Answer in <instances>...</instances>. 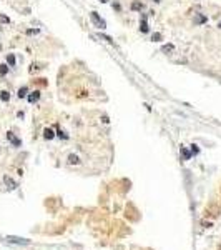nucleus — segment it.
Instances as JSON below:
<instances>
[{"label":"nucleus","instance_id":"obj_1","mask_svg":"<svg viewBox=\"0 0 221 250\" xmlns=\"http://www.w3.org/2000/svg\"><path fill=\"white\" fill-rule=\"evenodd\" d=\"M90 18H92L93 25H95L96 29H101V30H103V29H106V22H105L103 18H101L96 12H92V13H90Z\"/></svg>","mask_w":221,"mask_h":250},{"label":"nucleus","instance_id":"obj_2","mask_svg":"<svg viewBox=\"0 0 221 250\" xmlns=\"http://www.w3.org/2000/svg\"><path fill=\"white\" fill-rule=\"evenodd\" d=\"M140 30H141V34H148L150 32V27L146 23V15H141V20H140Z\"/></svg>","mask_w":221,"mask_h":250},{"label":"nucleus","instance_id":"obj_3","mask_svg":"<svg viewBox=\"0 0 221 250\" xmlns=\"http://www.w3.org/2000/svg\"><path fill=\"white\" fill-rule=\"evenodd\" d=\"M208 22V17L206 15H201V13H198L195 17V25H203V23H206Z\"/></svg>","mask_w":221,"mask_h":250},{"label":"nucleus","instance_id":"obj_4","mask_svg":"<svg viewBox=\"0 0 221 250\" xmlns=\"http://www.w3.org/2000/svg\"><path fill=\"white\" fill-rule=\"evenodd\" d=\"M7 139H9V140H10V142H12V144H13V145H15V147H20V140H18V139H17V137L13 135L12 132H9V133H7Z\"/></svg>","mask_w":221,"mask_h":250},{"label":"nucleus","instance_id":"obj_5","mask_svg":"<svg viewBox=\"0 0 221 250\" xmlns=\"http://www.w3.org/2000/svg\"><path fill=\"white\" fill-rule=\"evenodd\" d=\"M38 98H40V92H38V90H35V92H32V93L28 95V102H30V103H35Z\"/></svg>","mask_w":221,"mask_h":250},{"label":"nucleus","instance_id":"obj_6","mask_svg":"<svg viewBox=\"0 0 221 250\" xmlns=\"http://www.w3.org/2000/svg\"><path fill=\"white\" fill-rule=\"evenodd\" d=\"M131 10H135V12H141V10H143V4H141V2H131Z\"/></svg>","mask_w":221,"mask_h":250},{"label":"nucleus","instance_id":"obj_7","mask_svg":"<svg viewBox=\"0 0 221 250\" xmlns=\"http://www.w3.org/2000/svg\"><path fill=\"white\" fill-rule=\"evenodd\" d=\"M43 135H45V139L52 140V139H53V130H52V128H45V132H43Z\"/></svg>","mask_w":221,"mask_h":250},{"label":"nucleus","instance_id":"obj_8","mask_svg":"<svg viewBox=\"0 0 221 250\" xmlns=\"http://www.w3.org/2000/svg\"><path fill=\"white\" fill-rule=\"evenodd\" d=\"M0 98H2L4 102H9V100H10V93L4 90V92H0Z\"/></svg>","mask_w":221,"mask_h":250},{"label":"nucleus","instance_id":"obj_9","mask_svg":"<svg viewBox=\"0 0 221 250\" xmlns=\"http://www.w3.org/2000/svg\"><path fill=\"white\" fill-rule=\"evenodd\" d=\"M175 50V47L171 45V43H168V45H163L161 47V52H165V54H166V52H173Z\"/></svg>","mask_w":221,"mask_h":250},{"label":"nucleus","instance_id":"obj_10","mask_svg":"<svg viewBox=\"0 0 221 250\" xmlns=\"http://www.w3.org/2000/svg\"><path fill=\"white\" fill-rule=\"evenodd\" d=\"M27 92H28V89H27V87H22L20 90H18V97H27Z\"/></svg>","mask_w":221,"mask_h":250},{"label":"nucleus","instance_id":"obj_11","mask_svg":"<svg viewBox=\"0 0 221 250\" xmlns=\"http://www.w3.org/2000/svg\"><path fill=\"white\" fill-rule=\"evenodd\" d=\"M7 62H9L10 67H13V65H15V55H12V54H10V55L7 57Z\"/></svg>","mask_w":221,"mask_h":250},{"label":"nucleus","instance_id":"obj_12","mask_svg":"<svg viewBox=\"0 0 221 250\" xmlns=\"http://www.w3.org/2000/svg\"><path fill=\"white\" fill-rule=\"evenodd\" d=\"M7 72H9V67L7 65H0V75H7Z\"/></svg>","mask_w":221,"mask_h":250},{"label":"nucleus","instance_id":"obj_13","mask_svg":"<svg viewBox=\"0 0 221 250\" xmlns=\"http://www.w3.org/2000/svg\"><path fill=\"white\" fill-rule=\"evenodd\" d=\"M151 40H153V42H160V40H161V34H153Z\"/></svg>","mask_w":221,"mask_h":250},{"label":"nucleus","instance_id":"obj_14","mask_svg":"<svg viewBox=\"0 0 221 250\" xmlns=\"http://www.w3.org/2000/svg\"><path fill=\"white\" fill-rule=\"evenodd\" d=\"M38 34V30L37 29H30V30H27V35H37Z\"/></svg>","mask_w":221,"mask_h":250},{"label":"nucleus","instance_id":"obj_15","mask_svg":"<svg viewBox=\"0 0 221 250\" xmlns=\"http://www.w3.org/2000/svg\"><path fill=\"white\" fill-rule=\"evenodd\" d=\"M100 37H101V40H106V42H108V43H113V40H112V38H110V37H108V35H100Z\"/></svg>","mask_w":221,"mask_h":250},{"label":"nucleus","instance_id":"obj_16","mask_svg":"<svg viewBox=\"0 0 221 250\" xmlns=\"http://www.w3.org/2000/svg\"><path fill=\"white\" fill-rule=\"evenodd\" d=\"M181 153H183V157H185V158H190V152H188V150L181 148Z\"/></svg>","mask_w":221,"mask_h":250},{"label":"nucleus","instance_id":"obj_17","mask_svg":"<svg viewBox=\"0 0 221 250\" xmlns=\"http://www.w3.org/2000/svg\"><path fill=\"white\" fill-rule=\"evenodd\" d=\"M0 22H4V23H9V18L4 17V15H0Z\"/></svg>","mask_w":221,"mask_h":250},{"label":"nucleus","instance_id":"obj_18","mask_svg":"<svg viewBox=\"0 0 221 250\" xmlns=\"http://www.w3.org/2000/svg\"><path fill=\"white\" fill-rule=\"evenodd\" d=\"M100 2H101V4H106V2H108V0H100Z\"/></svg>","mask_w":221,"mask_h":250},{"label":"nucleus","instance_id":"obj_19","mask_svg":"<svg viewBox=\"0 0 221 250\" xmlns=\"http://www.w3.org/2000/svg\"><path fill=\"white\" fill-rule=\"evenodd\" d=\"M218 27H220V29H221V22H220V23H218Z\"/></svg>","mask_w":221,"mask_h":250},{"label":"nucleus","instance_id":"obj_20","mask_svg":"<svg viewBox=\"0 0 221 250\" xmlns=\"http://www.w3.org/2000/svg\"><path fill=\"white\" fill-rule=\"evenodd\" d=\"M153 2H160V0H153Z\"/></svg>","mask_w":221,"mask_h":250}]
</instances>
